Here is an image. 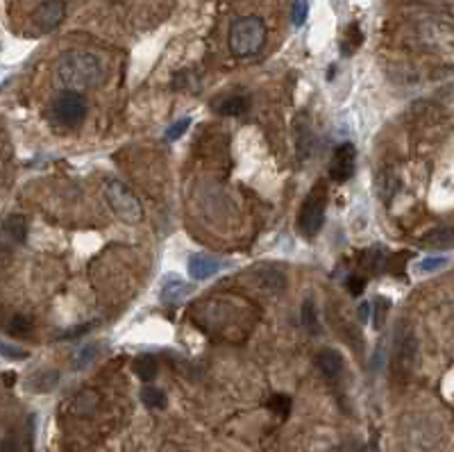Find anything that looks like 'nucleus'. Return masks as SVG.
Masks as SVG:
<instances>
[{
  "label": "nucleus",
  "instance_id": "8",
  "mask_svg": "<svg viewBox=\"0 0 454 452\" xmlns=\"http://www.w3.org/2000/svg\"><path fill=\"white\" fill-rule=\"evenodd\" d=\"M66 16V3L64 0H44L39 7L32 21L41 32H53L60 23L64 21Z\"/></svg>",
  "mask_w": 454,
  "mask_h": 452
},
{
  "label": "nucleus",
  "instance_id": "20",
  "mask_svg": "<svg viewBox=\"0 0 454 452\" xmlns=\"http://www.w3.org/2000/svg\"><path fill=\"white\" fill-rule=\"evenodd\" d=\"M302 323L309 332L318 334V330H320V327H318V314H316V305H313L311 298L302 302Z\"/></svg>",
  "mask_w": 454,
  "mask_h": 452
},
{
  "label": "nucleus",
  "instance_id": "1",
  "mask_svg": "<svg viewBox=\"0 0 454 452\" xmlns=\"http://www.w3.org/2000/svg\"><path fill=\"white\" fill-rule=\"evenodd\" d=\"M57 78L69 89H89L105 80V64L89 51H69L57 60Z\"/></svg>",
  "mask_w": 454,
  "mask_h": 452
},
{
  "label": "nucleus",
  "instance_id": "12",
  "mask_svg": "<svg viewBox=\"0 0 454 452\" xmlns=\"http://www.w3.org/2000/svg\"><path fill=\"white\" fill-rule=\"evenodd\" d=\"M57 384H60V373H57L55 368L37 371L35 375H30V380L26 382L28 391H32V393H51Z\"/></svg>",
  "mask_w": 454,
  "mask_h": 452
},
{
  "label": "nucleus",
  "instance_id": "4",
  "mask_svg": "<svg viewBox=\"0 0 454 452\" xmlns=\"http://www.w3.org/2000/svg\"><path fill=\"white\" fill-rule=\"evenodd\" d=\"M325 211H327V184L318 182L311 189L309 195L304 198L298 216V227L304 236L313 239L325 223Z\"/></svg>",
  "mask_w": 454,
  "mask_h": 452
},
{
  "label": "nucleus",
  "instance_id": "29",
  "mask_svg": "<svg viewBox=\"0 0 454 452\" xmlns=\"http://www.w3.org/2000/svg\"><path fill=\"white\" fill-rule=\"evenodd\" d=\"M363 289H366V277H361V275L348 277V291H350V295H361Z\"/></svg>",
  "mask_w": 454,
  "mask_h": 452
},
{
  "label": "nucleus",
  "instance_id": "16",
  "mask_svg": "<svg viewBox=\"0 0 454 452\" xmlns=\"http://www.w3.org/2000/svg\"><path fill=\"white\" fill-rule=\"evenodd\" d=\"M247 107H250L247 96H229L225 101H220V105H216V112L222 116H241L247 112Z\"/></svg>",
  "mask_w": 454,
  "mask_h": 452
},
{
  "label": "nucleus",
  "instance_id": "2",
  "mask_svg": "<svg viewBox=\"0 0 454 452\" xmlns=\"http://www.w3.org/2000/svg\"><path fill=\"white\" fill-rule=\"evenodd\" d=\"M266 37L268 28L259 16H241L229 26V51L236 57H252L263 48Z\"/></svg>",
  "mask_w": 454,
  "mask_h": 452
},
{
  "label": "nucleus",
  "instance_id": "26",
  "mask_svg": "<svg viewBox=\"0 0 454 452\" xmlns=\"http://www.w3.org/2000/svg\"><path fill=\"white\" fill-rule=\"evenodd\" d=\"M298 153H300V159L307 157L309 148H311V130L304 125V123H298Z\"/></svg>",
  "mask_w": 454,
  "mask_h": 452
},
{
  "label": "nucleus",
  "instance_id": "10",
  "mask_svg": "<svg viewBox=\"0 0 454 452\" xmlns=\"http://www.w3.org/2000/svg\"><path fill=\"white\" fill-rule=\"evenodd\" d=\"M316 366H318V371L323 373L325 377L334 380V377H338V375L343 373L345 359H343V355L336 348H323L316 355Z\"/></svg>",
  "mask_w": 454,
  "mask_h": 452
},
{
  "label": "nucleus",
  "instance_id": "3",
  "mask_svg": "<svg viewBox=\"0 0 454 452\" xmlns=\"http://www.w3.org/2000/svg\"><path fill=\"white\" fill-rule=\"evenodd\" d=\"M105 198L107 205L112 207L114 216L121 218L123 223H139L143 218V207L139 198L134 195V191L121 180H112L105 186Z\"/></svg>",
  "mask_w": 454,
  "mask_h": 452
},
{
  "label": "nucleus",
  "instance_id": "22",
  "mask_svg": "<svg viewBox=\"0 0 454 452\" xmlns=\"http://www.w3.org/2000/svg\"><path fill=\"white\" fill-rule=\"evenodd\" d=\"M309 14V0H293L291 5V21L295 28H302Z\"/></svg>",
  "mask_w": 454,
  "mask_h": 452
},
{
  "label": "nucleus",
  "instance_id": "25",
  "mask_svg": "<svg viewBox=\"0 0 454 452\" xmlns=\"http://www.w3.org/2000/svg\"><path fill=\"white\" fill-rule=\"evenodd\" d=\"M7 330H10L14 336H28L32 332V320L26 316H14L10 320V325H7Z\"/></svg>",
  "mask_w": 454,
  "mask_h": 452
},
{
  "label": "nucleus",
  "instance_id": "11",
  "mask_svg": "<svg viewBox=\"0 0 454 452\" xmlns=\"http://www.w3.org/2000/svg\"><path fill=\"white\" fill-rule=\"evenodd\" d=\"M193 291L191 284H184L177 275H166L164 277V286H161V300L168 302V305H177V302Z\"/></svg>",
  "mask_w": 454,
  "mask_h": 452
},
{
  "label": "nucleus",
  "instance_id": "18",
  "mask_svg": "<svg viewBox=\"0 0 454 452\" xmlns=\"http://www.w3.org/2000/svg\"><path fill=\"white\" fill-rule=\"evenodd\" d=\"M266 407L270 409L272 414L286 418L288 412H291V407H293V400L288 398V396H284V393H275V396H272V398L266 402Z\"/></svg>",
  "mask_w": 454,
  "mask_h": 452
},
{
  "label": "nucleus",
  "instance_id": "19",
  "mask_svg": "<svg viewBox=\"0 0 454 452\" xmlns=\"http://www.w3.org/2000/svg\"><path fill=\"white\" fill-rule=\"evenodd\" d=\"M450 264V259L448 257H427L423 261H418V266H416V273L418 275H429V273H436V270H441Z\"/></svg>",
  "mask_w": 454,
  "mask_h": 452
},
{
  "label": "nucleus",
  "instance_id": "28",
  "mask_svg": "<svg viewBox=\"0 0 454 452\" xmlns=\"http://www.w3.org/2000/svg\"><path fill=\"white\" fill-rule=\"evenodd\" d=\"M386 311H389V300H386V298H377L375 300V327H377V330H382Z\"/></svg>",
  "mask_w": 454,
  "mask_h": 452
},
{
  "label": "nucleus",
  "instance_id": "23",
  "mask_svg": "<svg viewBox=\"0 0 454 452\" xmlns=\"http://www.w3.org/2000/svg\"><path fill=\"white\" fill-rule=\"evenodd\" d=\"M189 128H191V119H189V116L180 119V121L173 123V125L166 128V132H164V139H166V141H177V139L184 134Z\"/></svg>",
  "mask_w": 454,
  "mask_h": 452
},
{
  "label": "nucleus",
  "instance_id": "9",
  "mask_svg": "<svg viewBox=\"0 0 454 452\" xmlns=\"http://www.w3.org/2000/svg\"><path fill=\"white\" fill-rule=\"evenodd\" d=\"M220 270V261L211 254H202L195 252L189 257V275H191L195 282H204V279L213 277Z\"/></svg>",
  "mask_w": 454,
  "mask_h": 452
},
{
  "label": "nucleus",
  "instance_id": "31",
  "mask_svg": "<svg viewBox=\"0 0 454 452\" xmlns=\"http://www.w3.org/2000/svg\"><path fill=\"white\" fill-rule=\"evenodd\" d=\"M368 318H370V302H361V305H359V320H361V323H366Z\"/></svg>",
  "mask_w": 454,
  "mask_h": 452
},
{
  "label": "nucleus",
  "instance_id": "15",
  "mask_svg": "<svg viewBox=\"0 0 454 452\" xmlns=\"http://www.w3.org/2000/svg\"><path fill=\"white\" fill-rule=\"evenodd\" d=\"M132 371L143 382H152L157 373H159V361H157L152 355H139L134 361H132Z\"/></svg>",
  "mask_w": 454,
  "mask_h": 452
},
{
  "label": "nucleus",
  "instance_id": "30",
  "mask_svg": "<svg viewBox=\"0 0 454 452\" xmlns=\"http://www.w3.org/2000/svg\"><path fill=\"white\" fill-rule=\"evenodd\" d=\"M0 452H19V441H16L12 434L5 437L3 443H0Z\"/></svg>",
  "mask_w": 454,
  "mask_h": 452
},
{
  "label": "nucleus",
  "instance_id": "6",
  "mask_svg": "<svg viewBox=\"0 0 454 452\" xmlns=\"http://www.w3.org/2000/svg\"><path fill=\"white\" fill-rule=\"evenodd\" d=\"M418 357V341L414 332H407L404 336H398L395 341V350H393V359H391V371L395 377H404L416 364Z\"/></svg>",
  "mask_w": 454,
  "mask_h": 452
},
{
  "label": "nucleus",
  "instance_id": "32",
  "mask_svg": "<svg viewBox=\"0 0 454 452\" xmlns=\"http://www.w3.org/2000/svg\"><path fill=\"white\" fill-rule=\"evenodd\" d=\"M370 452H379V448H377V443H373V446H370Z\"/></svg>",
  "mask_w": 454,
  "mask_h": 452
},
{
  "label": "nucleus",
  "instance_id": "14",
  "mask_svg": "<svg viewBox=\"0 0 454 452\" xmlns=\"http://www.w3.org/2000/svg\"><path fill=\"white\" fill-rule=\"evenodd\" d=\"M3 232L10 236L14 243H23L28 236V220L26 216L21 214H10L5 220H3Z\"/></svg>",
  "mask_w": 454,
  "mask_h": 452
},
{
  "label": "nucleus",
  "instance_id": "13",
  "mask_svg": "<svg viewBox=\"0 0 454 452\" xmlns=\"http://www.w3.org/2000/svg\"><path fill=\"white\" fill-rule=\"evenodd\" d=\"M254 277H257L259 286H263V289H270V291H282L286 286V275L279 268H272V266L257 268V270H254Z\"/></svg>",
  "mask_w": 454,
  "mask_h": 452
},
{
  "label": "nucleus",
  "instance_id": "24",
  "mask_svg": "<svg viewBox=\"0 0 454 452\" xmlns=\"http://www.w3.org/2000/svg\"><path fill=\"white\" fill-rule=\"evenodd\" d=\"M0 357L12 359V361H23V359L30 357V352L19 348V346H12V343H5L3 339H0Z\"/></svg>",
  "mask_w": 454,
  "mask_h": 452
},
{
  "label": "nucleus",
  "instance_id": "27",
  "mask_svg": "<svg viewBox=\"0 0 454 452\" xmlns=\"http://www.w3.org/2000/svg\"><path fill=\"white\" fill-rule=\"evenodd\" d=\"M98 346H87V348H82L80 352H78V357H76V361H73V366L76 368H85V366H89L91 361L96 359V355H98Z\"/></svg>",
  "mask_w": 454,
  "mask_h": 452
},
{
  "label": "nucleus",
  "instance_id": "7",
  "mask_svg": "<svg viewBox=\"0 0 454 452\" xmlns=\"http://www.w3.org/2000/svg\"><path fill=\"white\" fill-rule=\"evenodd\" d=\"M354 166H357V150H354V146L348 141L336 146L332 164H329V177L334 182H348L354 175Z\"/></svg>",
  "mask_w": 454,
  "mask_h": 452
},
{
  "label": "nucleus",
  "instance_id": "21",
  "mask_svg": "<svg viewBox=\"0 0 454 452\" xmlns=\"http://www.w3.org/2000/svg\"><path fill=\"white\" fill-rule=\"evenodd\" d=\"M423 245H441V248H450V243H452V232L448 227H443V229H434L432 234H427L423 241H420Z\"/></svg>",
  "mask_w": 454,
  "mask_h": 452
},
{
  "label": "nucleus",
  "instance_id": "17",
  "mask_svg": "<svg viewBox=\"0 0 454 452\" xmlns=\"http://www.w3.org/2000/svg\"><path fill=\"white\" fill-rule=\"evenodd\" d=\"M141 400H143V405L148 409H164V407H166V393L155 389V386H143Z\"/></svg>",
  "mask_w": 454,
  "mask_h": 452
},
{
  "label": "nucleus",
  "instance_id": "5",
  "mask_svg": "<svg viewBox=\"0 0 454 452\" xmlns=\"http://www.w3.org/2000/svg\"><path fill=\"white\" fill-rule=\"evenodd\" d=\"M53 116L64 128L78 125V123H82V121H85V116H87V101H85V96L78 94V92H73V89H69V92H62L60 96L55 98V103H53Z\"/></svg>",
  "mask_w": 454,
  "mask_h": 452
}]
</instances>
